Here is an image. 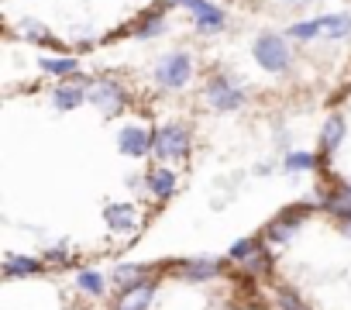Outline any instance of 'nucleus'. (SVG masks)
Returning <instances> with one entry per match:
<instances>
[{"label":"nucleus","instance_id":"9b49d317","mask_svg":"<svg viewBox=\"0 0 351 310\" xmlns=\"http://www.w3.org/2000/svg\"><path fill=\"white\" fill-rule=\"evenodd\" d=\"M145 183H148L152 197H158V200H169V197L176 193V173H172L169 166H155Z\"/></svg>","mask_w":351,"mask_h":310},{"label":"nucleus","instance_id":"b1692460","mask_svg":"<svg viewBox=\"0 0 351 310\" xmlns=\"http://www.w3.org/2000/svg\"><path fill=\"white\" fill-rule=\"evenodd\" d=\"M21 35H25L28 42H52L49 28H42L38 21H25V25H21Z\"/></svg>","mask_w":351,"mask_h":310},{"label":"nucleus","instance_id":"4468645a","mask_svg":"<svg viewBox=\"0 0 351 310\" xmlns=\"http://www.w3.org/2000/svg\"><path fill=\"white\" fill-rule=\"evenodd\" d=\"M38 269H42V262H38V259H32V255H8V259H4V276H8V279L35 276Z\"/></svg>","mask_w":351,"mask_h":310},{"label":"nucleus","instance_id":"2eb2a0df","mask_svg":"<svg viewBox=\"0 0 351 310\" xmlns=\"http://www.w3.org/2000/svg\"><path fill=\"white\" fill-rule=\"evenodd\" d=\"M38 66H42V73H49V76H66V80L80 73V62H76L73 56H45Z\"/></svg>","mask_w":351,"mask_h":310},{"label":"nucleus","instance_id":"423d86ee","mask_svg":"<svg viewBox=\"0 0 351 310\" xmlns=\"http://www.w3.org/2000/svg\"><path fill=\"white\" fill-rule=\"evenodd\" d=\"M90 80L86 76H69V83H62V86H56V93H52V104H56V110H76L83 100H90Z\"/></svg>","mask_w":351,"mask_h":310},{"label":"nucleus","instance_id":"1a4fd4ad","mask_svg":"<svg viewBox=\"0 0 351 310\" xmlns=\"http://www.w3.org/2000/svg\"><path fill=\"white\" fill-rule=\"evenodd\" d=\"M306 217V207L300 204V207H289L286 214H279L269 228H265V238L269 241H286V238H293V231L300 228V221Z\"/></svg>","mask_w":351,"mask_h":310},{"label":"nucleus","instance_id":"39448f33","mask_svg":"<svg viewBox=\"0 0 351 310\" xmlns=\"http://www.w3.org/2000/svg\"><path fill=\"white\" fill-rule=\"evenodd\" d=\"M90 104H93L104 117H117V114L124 110V104H128V93H124V86L114 83V80H97V83L90 86Z\"/></svg>","mask_w":351,"mask_h":310},{"label":"nucleus","instance_id":"393cba45","mask_svg":"<svg viewBox=\"0 0 351 310\" xmlns=\"http://www.w3.org/2000/svg\"><path fill=\"white\" fill-rule=\"evenodd\" d=\"M162 28H165V18H162V14H152V18H148V21H145V25L138 28V38H148V35H158Z\"/></svg>","mask_w":351,"mask_h":310},{"label":"nucleus","instance_id":"7ed1b4c3","mask_svg":"<svg viewBox=\"0 0 351 310\" xmlns=\"http://www.w3.org/2000/svg\"><path fill=\"white\" fill-rule=\"evenodd\" d=\"M245 100H248V90L238 83V80H231V76H210V83H207V104L214 107V110H238V107H245Z\"/></svg>","mask_w":351,"mask_h":310},{"label":"nucleus","instance_id":"6ab92c4d","mask_svg":"<svg viewBox=\"0 0 351 310\" xmlns=\"http://www.w3.org/2000/svg\"><path fill=\"white\" fill-rule=\"evenodd\" d=\"M76 286H80L83 293H90V296H100V293L107 289V279H104V272H97V269H80Z\"/></svg>","mask_w":351,"mask_h":310},{"label":"nucleus","instance_id":"cd10ccee","mask_svg":"<svg viewBox=\"0 0 351 310\" xmlns=\"http://www.w3.org/2000/svg\"><path fill=\"white\" fill-rule=\"evenodd\" d=\"M45 259H49V262H66V248H52Z\"/></svg>","mask_w":351,"mask_h":310},{"label":"nucleus","instance_id":"412c9836","mask_svg":"<svg viewBox=\"0 0 351 310\" xmlns=\"http://www.w3.org/2000/svg\"><path fill=\"white\" fill-rule=\"evenodd\" d=\"M313 166H317V155H313V152H306V148L289 152V155H286V163H282V169H286V173H303V169H313Z\"/></svg>","mask_w":351,"mask_h":310},{"label":"nucleus","instance_id":"a211bd4d","mask_svg":"<svg viewBox=\"0 0 351 310\" xmlns=\"http://www.w3.org/2000/svg\"><path fill=\"white\" fill-rule=\"evenodd\" d=\"M320 25H324V38H348L351 35V18L348 14H324L320 18Z\"/></svg>","mask_w":351,"mask_h":310},{"label":"nucleus","instance_id":"a878e982","mask_svg":"<svg viewBox=\"0 0 351 310\" xmlns=\"http://www.w3.org/2000/svg\"><path fill=\"white\" fill-rule=\"evenodd\" d=\"M245 269H248V272H265V269H269V252L258 245V252H255V255L245 262Z\"/></svg>","mask_w":351,"mask_h":310},{"label":"nucleus","instance_id":"f8f14e48","mask_svg":"<svg viewBox=\"0 0 351 310\" xmlns=\"http://www.w3.org/2000/svg\"><path fill=\"white\" fill-rule=\"evenodd\" d=\"M152 296H155V283L131 286V289H124V293H121V300H117V310H148Z\"/></svg>","mask_w":351,"mask_h":310},{"label":"nucleus","instance_id":"f3484780","mask_svg":"<svg viewBox=\"0 0 351 310\" xmlns=\"http://www.w3.org/2000/svg\"><path fill=\"white\" fill-rule=\"evenodd\" d=\"M341 141H344V117H341V114H334V117H330V121L324 124V134H320V148H324V152L330 155V152H334V148H337Z\"/></svg>","mask_w":351,"mask_h":310},{"label":"nucleus","instance_id":"f03ea898","mask_svg":"<svg viewBox=\"0 0 351 310\" xmlns=\"http://www.w3.org/2000/svg\"><path fill=\"white\" fill-rule=\"evenodd\" d=\"M255 62L269 73H286L289 62H293V52H289V42L282 35H258L255 38Z\"/></svg>","mask_w":351,"mask_h":310},{"label":"nucleus","instance_id":"20e7f679","mask_svg":"<svg viewBox=\"0 0 351 310\" xmlns=\"http://www.w3.org/2000/svg\"><path fill=\"white\" fill-rule=\"evenodd\" d=\"M190 76H193V59H190L186 52H172V56H165V59L155 66V80H158L165 90L186 86Z\"/></svg>","mask_w":351,"mask_h":310},{"label":"nucleus","instance_id":"bb28decb","mask_svg":"<svg viewBox=\"0 0 351 310\" xmlns=\"http://www.w3.org/2000/svg\"><path fill=\"white\" fill-rule=\"evenodd\" d=\"M279 310H306V307H303V303H300L296 296H289V293H282V296H279Z\"/></svg>","mask_w":351,"mask_h":310},{"label":"nucleus","instance_id":"dca6fc26","mask_svg":"<svg viewBox=\"0 0 351 310\" xmlns=\"http://www.w3.org/2000/svg\"><path fill=\"white\" fill-rule=\"evenodd\" d=\"M180 272H183L186 279H214V276L221 272V262H217V259H193V262H183Z\"/></svg>","mask_w":351,"mask_h":310},{"label":"nucleus","instance_id":"f257e3e1","mask_svg":"<svg viewBox=\"0 0 351 310\" xmlns=\"http://www.w3.org/2000/svg\"><path fill=\"white\" fill-rule=\"evenodd\" d=\"M190 152V131L183 124H165L155 131V141H152V155L165 166L169 159H186Z\"/></svg>","mask_w":351,"mask_h":310},{"label":"nucleus","instance_id":"c756f323","mask_svg":"<svg viewBox=\"0 0 351 310\" xmlns=\"http://www.w3.org/2000/svg\"><path fill=\"white\" fill-rule=\"evenodd\" d=\"M282 4H289V8H306L310 0H282Z\"/></svg>","mask_w":351,"mask_h":310},{"label":"nucleus","instance_id":"6e6552de","mask_svg":"<svg viewBox=\"0 0 351 310\" xmlns=\"http://www.w3.org/2000/svg\"><path fill=\"white\" fill-rule=\"evenodd\" d=\"M186 8H190L193 25H197L200 32H221L224 21H228V14H224L217 4H210V0H186Z\"/></svg>","mask_w":351,"mask_h":310},{"label":"nucleus","instance_id":"7c9ffc66","mask_svg":"<svg viewBox=\"0 0 351 310\" xmlns=\"http://www.w3.org/2000/svg\"><path fill=\"white\" fill-rule=\"evenodd\" d=\"M165 8H176V4H186V0H162Z\"/></svg>","mask_w":351,"mask_h":310},{"label":"nucleus","instance_id":"ddd939ff","mask_svg":"<svg viewBox=\"0 0 351 310\" xmlns=\"http://www.w3.org/2000/svg\"><path fill=\"white\" fill-rule=\"evenodd\" d=\"M110 279H114V286L131 289V286L152 283V269H148V265H117V269L110 272Z\"/></svg>","mask_w":351,"mask_h":310},{"label":"nucleus","instance_id":"0eeeda50","mask_svg":"<svg viewBox=\"0 0 351 310\" xmlns=\"http://www.w3.org/2000/svg\"><path fill=\"white\" fill-rule=\"evenodd\" d=\"M152 141H155V134H148L141 124H128V128L117 131V148H121L124 155H131V159H141V155H148V152H152Z\"/></svg>","mask_w":351,"mask_h":310},{"label":"nucleus","instance_id":"5701e85b","mask_svg":"<svg viewBox=\"0 0 351 310\" xmlns=\"http://www.w3.org/2000/svg\"><path fill=\"white\" fill-rule=\"evenodd\" d=\"M255 252H258V241H255V238H241V241H234V245H231V259H234V262H241V265H245Z\"/></svg>","mask_w":351,"mask_h":310},{"label":"nucleus","instance_id":"9d476101","mask_svg":"<svg viewBox=\"0 0 351 310\" xmlns=\"http://www.w3.org/2000/svg\"><path fill=\"white\" fill-rule=\"evenodd\" d=\"M104 221L110 224V231H134L138 228V207L134 204H107Z\"/></svg>","mask_w":351,"mask_h":310},{"label":"nucleus","instance_id":"c85d7f7f","mask_svg":"<svg viewBox=\"0 0 351 310\" xmlns=\"http://www.w3.org/2000/svg\"><path fill=\"white\" fill-rule=\"evenodd\" d=\"M341 231L351 238V214H344V217H341Z\"/></svg>","mask_w":351,"mask_h":310},{"label":"nucleus","instance_id":"4be33fe9","mask_svg":"<svg viewBox=\"0 0 351 310\" xmlns=\"http://www.w3.org/2000/svg\"><path fill=\"white\" fill-rule=\"evenodd\" d=\"M320 32H324L320 18H313V21H296V25L289 28V38H296V42H313V38H320Z\"/></svg>","mask_w":351,"mask_h":310},{"label":"nucleus","instance_id":"aec40b11","mask_svg":"<svg viewBox=\"0 0 351 310\" xmlns=\"http://www.w3.org/2000/svg\"><path fill=\"white\" fill-rule=\"evenodd\" d=\"M324 207H327L337 221H341L344 214H351V187H348V183H344V187H337V190L327 197V204H324Z\"/></svg>","mask_w":351,"mask_h":310}]
</instances>
